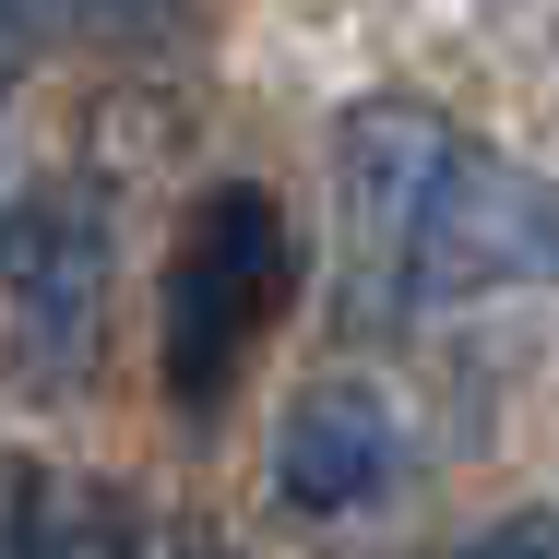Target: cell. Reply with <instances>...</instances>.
<instances>
[{
	"instance_id": "12",
	"label": "cell",
	"mask_w": 559,
	"mask_h": 559,
	"mask_svg": "<svg viewBox=\"0 0 559 559\" xmlns=\"http://www.w3.org/2000/svg\"><path fill=\"white\" fill-rule=\"evenodd\" d=\"M12 72H24V60H12V48H0V108H12Z\"/></svg>"
},
{
	"instance_id": "8",
	"label": "cell",
	"mask_w": 559,
	"mask_h": 559,
	"mask_svg": "<svg viewBox=\"0 0 559 559\" xmlns=\"http://www.w3.org/2000/svg\"><path fill=\"white\" fill-rule=\"evenodd\" d=\"M179 0H60V24H108V36H143V24H167Z\"/></svg>"
},
{
	"instance_id": "9",
	"label": "cell",
	"mask_w": 559,
	"mask_h": 559,
	"mask_svg": "<svg viewBox=\"0 0 559 559\" xmlns=\"http://www.w3.org/2000/svg\"><path fill=\"white\" fill-rule=\"evenodd\" d=\"M24 512H36V464L0 452V559H12V536H24Z\"/></svg>"
},
{
	"instance_id": "3",
	"label": "cell",
	"mask_w": 559,
	"mask_h": 559,
	"mask_svg": "<svg viewBox=\"0 0 559 559\" xmlns=\"http://www.w3.org/2000/svg\"><path fill=\"white\" fill-rule=\"evenodd\" d=\"M108 262H119V226H108V191L84 179H48L24 191L12 226H0V310H12V345L72 369L96 345V310H108Z\"/></svg>"
},
{
	"instance_id": "11",
	"label": "cell",
	"mask_w": 559,
	"mask_h": 559,
	"mask_svg": "<svg viewBox=\"0 0 559 559\" xmlns=\"http://www.w3.org/2000/svg\"><path fill=\"white\" fill-rule=\"evenodd\" d=\"M155 559H250V548H226V536H203V524H191V536H167Z\"/></svg>"
},
{
	"instance_id": "5",
	"label": "cell",
	"mask_w": 559,
	"mask_h": 559,
	"mask_svg": "<svg viewBox=\"0 0 559 559\" xmlns=\"http://www.w3.org/2000/svg\"><path fill=\"white\" fill-rule=\"evenodd\" d=\"M381 476H393V405L369 381H322L286 405V429H274V500L286 512L334 524L357 500H381Z\"/></svg>"
},
{
	"instance_id": "10",
	"label": "cell",
	"mask_w": 559,
	"mask_h": 559,
	"mask_svg": "<svg viewBox=\"0 0 559 559\" xmlns=\"http://www.w3.org/2000/svg\"><path fill=\"white\" fill-rule=\"evenodd\" d=\"M36 24H60V0H0V48H12V36H36Z\"/></svg>"
},
{
	"instance_id": "1",
	"label": "cell",
	"mask_w": 559,
	"mask_h": 559,
	"mask_svg": "<svg viewBox=\"0 0 559 559\" xmlns=\"http://www.w3.org/2000/svg\"><path fill=\"white\" fill-rule=\"evenodd\" d=\"M286 298H298V226H286V203L250 191V179L203 191L191 226H179V250H167V405L191 429L238 393V369L286 322Z\"/></svg>"
},
{
	"instance_id": "4",
	"label": "cell",
	"mask_w": 559,
	"mask_h": 559,
	"mask_svg": "<svg viewBox=\"0 0 559 559\" xmlns=\"http://www.w3.org/2000/svg\"><path fill=\"white\" fill-rule=\"evenodd\" d=\"M536 250H548L536 179H512L500 155H464L452 191H441V215L417 226V262H405V298H393V310H464V298H500V286L536 274Z\"/></svg>"
},
{
	"instance_id": "6",
	"label": "cell",
	"mask_w": 559,
	"mask_h": 559,
	"mask_svg": "<svg viewBox=\"0 0 559 559\" xmlns=\"http://www.w3.org/2000/svg\"><path fill=\"white\" fill-rule=\"evenodd\" d=\"M12 559H143V536H131V500L119 488H60V500L24 512Z\"/></svg>"
},
{
	"instance_id": "7",
	"label": "cell",
	"mask_w": 559,
	"mask_h": 559,
	"mask_svg": "<svg viewBox=\"0 0 559 559\" xmlns=\"http://www.w3.org/2000/svg\"><path fill=\"white\" fill-rule=\"evenodd\" d=\"M464 559H559V536H548V512H500Z\"/></svg>"
},
{
	"instance_id": "2",
	"label": "cell",
	"mask_w": 559,
	"mask_h": 559,
	"mask_svg": "<svg viewBox=\"0 0 559 559\" xmlns=\"http://www.w3.org/2000/svg\"><path fill=\"white\" fill-rule=\"evenodd\" d=\"M452 167H464V143H452V119L417 108V96H357V108L334 119V203H345L357 310H393V298H405L417 226L441 215Z\"/></svg>"
}]
</instances>
